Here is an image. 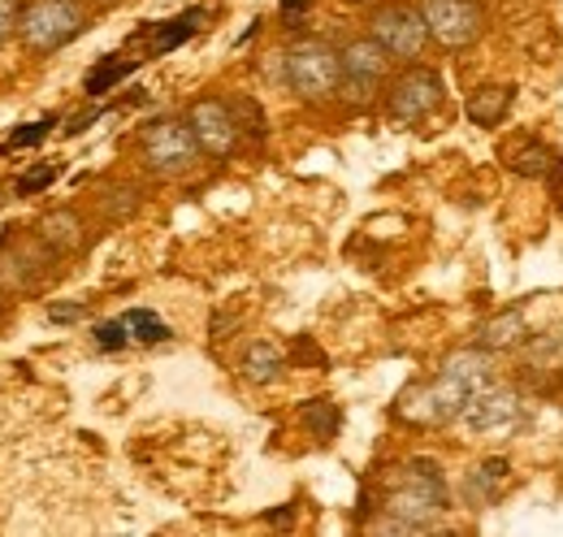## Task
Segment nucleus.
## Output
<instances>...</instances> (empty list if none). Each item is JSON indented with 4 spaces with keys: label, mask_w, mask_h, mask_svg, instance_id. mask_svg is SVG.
I'll use <instances>...</instances> for the list:
<instances>
[{
    "label": "nucleus",
    "mask_w": 563,
    "mask_h": 537,
    "mask_svg": "<svg viewBox=\"0 0 563 537\" xmlns=\"http://www.w3.org/2000/svg\"><path fill=\"white\" fill-rule=\"evenodd\" d=\"M490 377H494V351L477 347V342L473 347H460V351H451L442 360V369H438L433 382L412 386L399 399V412L408 420H417V425H451V420L464 416V407H468V399L477 391L490 386Z\"/></svg>",
    "instance_id": "obj_1"
},
{
    "label": "nucleus",
    "mask_w": 563,
    "mask_h": 537,
    "mask_svg": "<svg viewBox=\"0 0 563 537\" xmlns=\"http://www.w3.org/2000/svg\"><path fill=\"white\" fill-rule=\"evenodd\" d=\"M442 507H446V481H442V469L429 460L404 464L386 490V516L404 520L412 534L429 529L442 516Z\"/></svg>",
    "instance_id": "obj_2"
},
{
    "label": "nucleus",
    "mask_w": 563,
    "mask_h": 537,
    "mask_svg": "<svg viewBox=\"0 0 563 537\" xmlns=\"http://www.w3.org/2000/svg\"><path fill=\"white\" fill-rule=\"evenodd\" d=\"M282 74L303 105H325L343 91V53L325 40H299L286 48Z\"/></svg>",
    "instance_id": "obj_3"
},
{
    "label": "nucleus",
    "mask_w": 563,
    "mask_h": 537,
    "mask_svg": "<svg viewBox=\"0 0 563 537\" xmlns=\"http://www.w3.org/2000/svg\"><path fill=\"white\" fill-rule=\"evenodd\" d=\"M82 31H87V9L78 0H31L22 9V22H18V40L35 57L66 48Z\"/></svg>",
    "instance_id": "obj_4"
},
{
    "label": "nucleus",
    "mask_w": 563,
    "mask_h": 537,
    "mask_svg": "<svg viewBox=\"0 0 563 537\" xmlns=\"http://www.w3.org/2000/svg\"><path fill=\"white\" fill-rule=\"evenodd\" d=\"M200 139L191 131L187 118H156L140 131V156L143 165L161 178H178L200 161Z\"/></svg>",
    "instance_id": "obj_5"
},
{
    "label": "nucleus",
    "mask_w": 563,
    "mask_h": 537,
    "mask_svg": "<svg viewBox=\"0 0 563 537\" xmlns=\"http://www.w3.org/2000/svg\"><path fill=\"white\" fill-rule=\"evenodd\" d=\"M442 100H446L442 74L429 66H417V62H408L404 74H395L386 83V113L399 127H417L424 118H433L442 109Z\"/></svg>",
    "instance_id": "obj_6"
},
{
    "label": "nucleus",
    "mask_w": 563,
    "mask_h": 537,
    "mask_svg": "<svg viewBox=\"0 0 563 537\" xmlns=\"http://www.w3.org/2000/svg\"><path fill=\"white\" fill-rule=\"evenodd\" d=\"M368 35H373L395 62H417L424 53V44H429V26H424L421 4H404V0H390V4L373 9Z\"/></svg>",
    "instance_id": "obj_7"
},
{
    "label": "nucleus",
    "mask_w": 563,
    "mask_h": 537,
    "mask_svg": "<svg viewBox=\"0 0 563 537\" xmlns=\"http://www.w3.org/2000/svg\"><path fill=\"white\" fill-rule=\"evenodd\" d=\"M339 53H343V91H339V96H343L347 105H368L373 91L386 83L395 57H390L373 35H355Z\"/></svg>",
    "instance_id": "obj_8"
},
{
    "label": "nucleus",
    "mask_w": 563,
    "mask_h": 537,
    "mask_svg": "<svg viewBox=\"0 0 563 537\" xmlns=\"http://www.w3.org/2000/svg\"><path fill=\"white\" fill-rule=\"evenodd\" d=\"M429 40L442 48H468L486 31V9L477 0H421Z\"/></svg>",
    "instance_id": "obj_9"
},
{
    "label": "nucleus",
    "mask_w": 563,
    "mask_h": 537,
    "mask_svg": "<svg viewBox=\"0 0 563 537\" xmlns=\"http://www.w3.org/2000/svg\"><path fill=\"white\" fill-rule=\"evenodd\" d=\"M187 122H191V131H196L200 147H205L209 156H230V152L239 147V139H243V122H239L234 100L205 96V100H196V105L187 109Z\"/></svg>",
    "instance_id": "obj_10"
},
{
    "label": "nucleus",
    "mask_w": 563,
    "mask_h": 537,
    "mask_svg": "<svg viewBox=\"0 0 563 537\" xmlns=\"http://www.w3.org/2000/svg\"><path fill=\"white\" fill-rule=\"evenodd\" d=\"M460 420H464L473 434H482V438L516 434L520 420H525V403H520V395H516L511 386H486V391H477V395L468 399Z\"/></svg>",
    "instance_id": "obj_11"
},
{
    "label": "nucleus",
    "mask_w": 563,
    "mask_h": 537,
    "mask_svg": "<svg viewBox=\"0 0 563 537\" xmlns=\"http://www.w3.org/2000/svg\"><path fill=\"white\" fill-rule=\"evenodd\" d=\"M53 268V248L40 239H4L0 243V277L13 291H35Z\"/></svg>",
    "instance_id": "obj_12"
},
{
    "label": "nucleus",
    "mask_w": 563,
    "mask_h": 537,
    "mask_svg": "<svg viewBox=\"0 0 563 537\" xmlns=\"http://www.w3.org/2000/svg\"><path fill=\"white\" fill-rule=\"evenodd\" d=\"M477 347H486V351H516V347H525L529 342V326H525V313L520 308H503V313H494L490 321H482L477 326V335H473Z\"/></svg>",
    "instance_id": "obj_13"
},
{
    "label": "nucleus",
    "mask_w": 563,
    "mask_h": 537,
    "mask_svg": "<svg viewBox=\"0 0 563 537\" xmlns=\"http://www.w3.org/2000/svg\"><path fill=\"white\" fill-rule=\"evenodd\" d=\"M200 22H205V9H187V13L169 18V22L143 26L135 40H147V57H165V53H174L178 44H187V40L200 31Z\"/></svg>",
    "instance_id": "obj_14"
},
{
    "label": "nucleus",
    "mask_w": 563,
    "mask_h": 537,
    "mask_svg": "<svg viewBox=\"0 0 563 537\" xmlns=\"http://www.w3.org/2000/svg\"><path fill=\"white\" fill-rule=\"evenodd\" d=\"M511 100H516V87H511V83H486V87H477V91L468 96L464 109H468L473 127H498V122L507 118Z\"/></svg>",
    "instance_id": "obj_15"
},
{
    "label": "nucleus",
    "mask_w": 563,
    "mask_h": 537,
    "mask_svg": "<svg viewBox=\"0 0 563 537\" xmlns=\"http://www.w3.org/2000/svg\"><path fill=\"white\" fill-rule=\"evenodd\" d=\"M40 239L53 248V252H74L82 243V217L74 208H57L40 221Z\"/></svg>",
    "instance_id": "obj_16"
},
{
    "label": "nucleus",
    "mask_w": 563,
    "mask_h": 537,
    "mask_svg": "<svg viewBox=\"0 0 563 537\" xmlns=\"http://www.w3.org/2000/svg\"><path fill=\"white\" fill-rule=\"evenodd\" d=\"M140 62H143V57H122V62H118V57H104L100 66H91V74L82 78V91H87L91 100L109 96V91H113L122 78H131V74L140 69Z\"/></svg>",
    "instance_id": "obj_17"
},
{
    "label": "nucleus",
    "mask_w": 563,
    "mask_h": 537,
    "mask_svg": "<svg viewBox=\"0 0 563 537\" xmlns=\"http://www.w3.org/2000/svg\"><path fill=\"white\" fill-rule=\"evenodd\" d=\"M282 369H286V360H282V351L274 342H256L243 355V377L256 382V386H274L282 377Z\"/></svg>",
    "instance_id": "obj_18"
},
{
    "label": "nucleus",
    "mask_w": 563,
    "mask_h": 537,
    "mask_svg": "<svg viewBox=\"0 0 563 537\" xmlns=\"http://www.w3.org/2000/svg\"><path fill=\"white\" fill-rule=\"evenodd\" d=\"M555 165H560V156L547 147V143H525L516 156H511V169L520 174V178H547V174H555Z\"/></svg>",
    "instance_id": "obj_19"
},
{
    "label": "nucleus",
    "mask_w": 563,
    "mask_h": 537,
    "mask_svg": "<svg viewBox=\"0 0 563 537\" xmlns=\"http://www.w3.org/2000/svg\"><path fill=\"white\" fill-rule=\"evenodd\" d=\"M507 472H511V464H507V460H486L482 469L468 476V498H473V503H490L494 494L503 490Z\"/></svg>",
    "instance_id": "obj_20"
},
{
    "label": "nucleus",
    "mask_w": 563,
    "mask_h": 537,
    "mask_svg": "<svg viewBox=\"0 0 563 537\" xmlns=\"http://www.w3.org/2000/svg\"><path fill=\"white\" fill-rule=\"evenodd\" d=\"M299 420H303V425H308L317 438H334V434H339V425H343V412H339V403L312 399V403H303Z\"/></svg>",
    "instance_id": "obj_21"
},
{
    "label": "nucleus",
    "mask_w": 563,
    "mask_h": 537,
    "mask_svg": "<svg viewBox=\"0 0 563 537\" xmlns=\"http://www.w3.org/2000/svg\"><path fill=\"white\" fill-rule=\"evenodd\" d=\"M126 326H131V338H135V342H147V347L169 338V326H165L156 313H147V308H131V313H126Z\"/></svg>",
    "instance_id": "obj_22"
},
{
    "label": "nucleus",
    "mask_w": 563,
    "mask_h": 537,
    "mask_svg": "<svg viewBox=\"0 0 563 537\" xmlns=\"http://www.w3.org/2000/svg\"><path fill=\"white\" fill-rule=\"evenodd\" d=\"M96 347H100V351H122V347H131V326H126V317L100 321V326H96Z\"/></svg>",
    "instance_id": "obj_23"
},
{
    "label": "nucleus",
    "mask_w": 563,
    "mask_h": 537,
    "mask_svg": "<svg viewBox=\"0 0 563 537\" xmlns=\"http://www.w3.org/2000/svg\"><path fill=\"white\" fill-rule=\"evenodd\" d=\"M57 127V118H44V122H31V127H22V131H13V139L4 143V152H18V147H35V143H44L48 131Z\"/></svg>",
    "instance_id": "obj_24"
},
{
    "label": "nucleus",
    "mask_w": 563,
    "mask_h": 537,
    "mask_svg": "<svg viewBox=\"0 0 563 537\" xmlns=\"http://www.w3.org/2000/svg\"><path fill=\"white\" fill-rule=\"evenodd\" d=\"M57 165H44V169H31V174H22L18 178V196H35V191H44V187H53L57 183Z\"/></svg>",
    "instance_id": "obj_25"
},
{
    "label": "nucleus",
    "mask_w": 563,
    "mask_h": 537,
    "mask_svg": "<svg viewBox=\"0 0 563 537\" xmlns=\"http://www.w3.org/2000/svg\"><path fill=\"white\" fill-rule=\"evenodd\" d=\"M18 22H22V0H0V48L13 40Z\"/></svg>",
    "instance_id": "obj_26"
},
{
    "label": "nucleus",
    "mask_w": 563,
    "mask_h": 537,
    "mask_svg": "<svg viewBox=\"0 0 563 537\" xmlns=\"http://www.w3.org/2000/svg\"><path fill=\"white\" fill-rule=\"evenodd\" d=\"M113 200H104V208L113 212V217H126V212H135V191L126 187V191H109Z\"/></svg>",
    "instance_id": "obj_27"
},
{
    "label": "nucleus",
    "mask_w": 563,
    "mask_h": 537,
    "mask_svg": "<svg viewBox=\"0 0 563 537\" xmlns=\"http://www.w3.org/2000/svg\"><path fill=\"white\" fill-rule=\"evenodd\" d=\"M48 317H53V321H78V317H82V304H53Z\"/></svg>",
    "instance_id": "obj_28"
},
{
    "label": "nucleus",
    "mask_w": 563,
    "mask_h": 537,
    "mask_svg": "<svg viewBox=\"0 0 563 537\" xmlns=\"http://www.w3.org/2000/svg\"><path fill=\"white\" fill-rule=\"evenodd\" d=\"M308 4H312V0H282V13H286V18H295V13H303Z\"/></svg>",
    "instance_id": "obj_29"
},
{
    "label": "nucleus",
    "mask_w": 563,
    "mask_h": 537,
    "mask_svg": "<svg viewBox=\"0 0 563 537\" xmlns=\"http://www.w3.org/2000/svg\"><path fill=\"white\" fill-rule=\"evenodd\" d=\"M560 386H563V377H560Z\"/></svg>",
    "instance_id": "obj_30"
}]
</instances>
